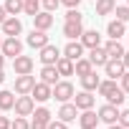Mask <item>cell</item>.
Returning <instances> with one entry per match:
<instances>
[{"instance_id": "1", "label": "cell", "mask_w": 129, "mask_h": 129, "mask_svg": "<svg viewBox=\"0 0 129 129\" xmlns=\"http://www.w3.org/2000/svg\"><path fill=\"white\" fill-rule=\"evenodd\" d=\"M74 84L71 81H56L53 86H51V99H56V101H71L74 99Z\"/></svg>"}, {"instance_id": "2", "label": "cell", "mask_w": 129, "mask_h": 129, "mask_svg": "<svg viewBox=\"0 0 129 129\" xmlns=\"http://www.w3.org/2000/svg\"><path fill=\"white\" fill-rule=\"evenodd\" d=\"M13 109H15V116H30L33 109H36V101H33L30 94H20V96H15Z\"/></svg>"}, {"instance_id": "3", "label": "cell", "mask_w": 129, "mask_h": 129, "mask_svg": "<svg viewBox=\"0 0 129 129\" xmlns=\"http://www.w3.org/2000/svg\"><path fill=\"white\" fill-rule=\"evenodd\" d=\"M0 51H3L5 58H15V56L23 53V43H20L15 36H5V38H3V46H0Z\"/></svg>"}, {"instance_id": "4", "label": "cell", "mask_w": 129, "mask_h": 129, "mask_svg": "<svg viewBox=\"0 0 129 129\" xmlns=\"http://www.w3.org/2000/svg\"><path fill=\"white\" fill-rule=\"evenodd\" d=\"M41 63L43 66H56V61L61 58V51H58V46H53V43H46L43 48H41Z\"/></svg>"}, {"instance_id": "5", "label": "cell", "mask_w": 129, "mask_h": 129, "mask_svg": "<svg viewBox=\"0 0 129 129\" xmlns=\"http://www.w3.org/2000/svg\"><path fill=\"white\" fill-rule=\"evenodd\" d=\"M0 25H3V36H15V38H18V36L23 33V23H20V18H15V15H8Z\"/></svg>"}, {"instance_id": "6", "label": "cell", "mask_w": 129, "mask_h": 129, "mask_svg": "<svg viewBox=\"0 0 129 129\" xmlns=\"http://www.w3.org/2000/svg\"><path fill=\"white\" fill-rule=\"evenodd\" d=\"M104 71H106V76H109V79H114V81H116V79L126 71V66H124V61H121V58H109V61L104 63Z\"/></svg>"}, {"instance_id": "7", "label": "cell", "mask_w": 129, "mask_h": 129, "mask_svg": "<svg viewBox=\"0 0 129 129\" xmlns=\"http://www.w3.org/2000/svg\"><path fill=\"white\" fill-rule=\"evenodd\" d=\"M13 71H15V76H20V74H30L33 71V58L30 56H15L13 58Z\"/></svg>"}, {"instance_id": "8", "label": "cell", "mask_w": 129, "mask_h": 129, "mask_svg": "<svg viewBox=\"0 0 129 129\" xmlns=\"http://www.w3.org/2000/svg\"><path fill=\"white\" fill-rule=\"evenodd\" d=\"M33 86H36V76H30V74L15 76V94H30Z\"/></svg>"}, {"instance_id": "9", "label": "cell", "mask_w": 129, "mask_h": 129, "mask_svg": "<svg viewBox=\"0 0 129 129\" xmlns=\"http://www.w3.org/2000/svg\"><path fill=\"white\" fill-rule=\"evenodd\" d=\"M96 114H99V121H104V124H114V121L119 119V106H114V104H104Z\"/></svg>"}, {"instance_id": "10", "label": "cell", "mask_w": 129, "mask_h": 129, "mask_svg": "<svg viewBox=\"0 0 129 129\" xmlns=\"http://www.w3.org/2000/svg\"><path fill=\"white\" fill-rule=\"evenodd\" d=\"M79 124H81V129H96L99 114H96L94 109H84V111L79 114Z\"/></svg>"}, {"instance_id": "11", "label": "cell", "mask_w": 129, "mask_h": 129, "mask_svg": "<svg viewBox=\"0 0 129 129\" xmlns=\"http://www.w3.org/2000/svg\"><path fill=\"white\" fill-rule=\"evenodd\" d=\"M76 116H79V109H76L74 101H63V104H61V109H58V119H61V121L69 124V121H74Z\"/></svg>"}, {"instance_id": "12", "label": "cell", "mask_w": 129, "mask_h": 129, "mask_svg": "<svg viewBox=\"0 0 129 129\" xmlns=\"http://www.w3.org/2000/svg\"><path fill=\"white\" fill-rule=\"evenodd\" d=\"M25 43H28L30 48H38V51H41V48L48 43V36H46V30H38V28H33V30H30V36L25 38Z\"/></svg>"}, {"instance_id": "13", "label": "cell", "mask_w": 129, "mask_h": 129, "mask_svg": "<svg viewBox=\"0 0 129 129\" xmlns=\"http://www.w3.org/2000/svg\"><path fill=\"white\" fill-rule=\"evenodd\" d=\"M94 96H91V91H79V94H74V104H76V109L79 111H84V109H94Z\"/></svg>"}, {"instance_id": "14", "label": "cell", "mask_w": 129, "mask_h": 129, "mask_svg": "<svg viewBox=\"0 0 129 129\" xmlns=\"http://www.w3.org/2000/svg\"><path fill=\"white\" fill-rule=\"evenodd\" d=\"M33 23H36L38 30H48V28L53 25V13H48V10H38V13L33 15Z\"/></svg>"}, {"instance_id": "15", "label": "cell", "mask_w": 129, "mask_h": 129, "mask_svg": "<svg viewBox=\"0 0 129 129\" xmlns=\"http://www.w3.org/2000/svg\"><path fill=\"white\" fill-rule=\"evenodd\" d=\"M30 96H33V101H48L51 99V86L43 84V81H36V86L30 89Z\"/></svg>"}, {"instance_id": "16", "label": "cell", "mask_w": 129, "mask_h": 129, "mask_svg": "<svg viewBox=\"0 0 129 129\" xmlns=\"http://www.w3.org/2000/svg\"><path fill=\"white\" fill-rule=\"evenodd\" d=\"M81 33H84V20L81 23H63V36H66L69 41H79L81 38Z\"/></svg>"}, {"instance_id": "17", "label": "cell", "mask_w": 129, "mask_h": 129, "mask_svg": "<svg viewBox=\"0 0 129 129\" xmlns=\"http://www.w3.org/2000/svg\"><path fill=\"white\" fill-rule=\"evenodd\" d=\"M89 61H91V66H104V63L109 61V56H106V51L101 48V46H96V48H89V56H86Z\"/></svg>"}, {"instance_id": "18", "label": "cell", "mask_w": 129, "mask_h": 129, "mask_svg": "<svg viewBox=\"0 0 129 129\" xmlns=\"http://www.w3.org/2000/svg\"><path fill=\"white\" fill-rule=\"evenodd\" d=\"M79 41H81L84 48H96V46H101V36H99V30H84Z\"/></svg>"}, {"instance_id": "19", "label": "cell", "mask_w": 129, "mask_h": 129, "mask_svg": "<svg viewBox=\"0 0 129 129\" xmlns=\"http://www.w3.org/2000/svg\"><path fill=\"white\" fill-rule=\"evenodd\" d=\"M101 48L106 51V56H109V58H121V56H124V46H121L116 38H109Z\"/></svg>"}, {"instance_id": "20", "label": "cell", "mask_w": 129, "mask_h": 129, "mask_svg": "<svg viewBox=\"0 0 129 129\" xmlns=\"http://www.w3.org/2000/svg\"><path fill=\"white\" fill-rule=\"evenodd\" d=\"M63 56L71 58V61L81 58V56H84V46H81V41H69V43H66V48H63Z\"/></svg>"}, {"instance_id": "21", "label": "cell", "mask_w": 129, "mask_h": 129, "mask_svg": "<svg viewBox=\"0 0 129 129\" xmlns=\"http://www.w3.org/2000/svg\"><path fill=\"white\" fill-rule=\"evenodd\" d=\"M99 84H101V79L96 76V71H91V74H86V76H81V89L84 91H96L99 89Z\"/></svg>"}, {"instance_id": "22", "label": "cell", "mask_w": 129, "mask_h": 129, "mask_svg": "<svg viewBox=\"0 0 129 129\" xmlns=\"http://www.w3.org/2000/svg\"><path fill=\"white\" fill-rule=\"evenodd\" d=\"M91 71H94V66H91V61H89L86 56H81V58L74 61V74H76V76H86V74H91Z\"/></svg>"}, {"instance_id": "23", "label": "cell", "mask_w": 129, "mask_h": 129, "mask_svg": "<svg viewBox=\"0 0 129 129\" xmlns=\"http://www.w3.org/2000/svg\"><path fill=\"white\" fill-rule=\"evenodd\" d=\"M56 71H58V76H74V61L66 58V56H61L56 61Z\"/></svg>"}, {"instance_id": "24", "label": "cell", "mask_w": 129, "mask_h": 129, "mask_svg": "<svg viewBox=\"0 0 129 129\" xmlns=\"http://www.w3.org/2000/svg\"><path fill=\"white\" fill-rule=\"evenodd\" d=\"M41 81L48 84V86H53V84L58 81V71H56V66H43V69H41Z\"/></svg>"}, {"instance_id": "25", "label": "cell", "mask_w": 129, "mask_h": 129, "mask_svg": "<svg viewBox=\"0 0 129 129\" xmlns=\"http://www.w3.org/2000/svg\"><path fill=\"white\" fill-rule=\"evenodd\" d=\"M106 33H109V38H116V41H119V38L126 33V28H124L121 20H111V23L106 25Z\"/></svg>"}, {"instance_id": "26", "label": "cell", "mask_w": 129, "mask_h": 129, "mask_svg": "<svg viewBox=\"0 0 129 129\" xmlns=\"http://www.w3.org/2000/svg\"><path fill=\"white\" fill-rule=\"evenodd\" d=\"M116 8V0H96V15H111Z\"/></svg>"}, {"instance_id": "27", "label": "cell", "mask_w": 129, "mask_h": 129, "mask_svg": "<svg viewBox=\"0 0 129 129\" xmlns=\"http://www.w3.org/2000/svg\"><path fill=\"white\" fill-rule=\"evenodd\" d=\"M15 104V94L13 91H0V111H10Z\"/></svg>"}, {"instance_id": "28", "label": "cell", "mask_w": 129, "mask_h": 129, "mask_svg": "<svg viewBox=\"0 0 129 129\" xmlns=\"http://www.w3.org/2000/svg\"><path fill=\"white\" fill-rule=\"evenodd\" d=\"M5 13L8 15H20L23 13V0H5Z\"/></svg>"}, {"instance_id": "29", "label": "cell", "mask_w": 129, "mask_h": 129, "mask_svg": "<svg viewBox=\"0 0 129 129\" xmlns=\"http://www.w3.org/2000/svg\"><path fill=\"white\" fill-rule=\"evenodd\" d=\"M106 104H114V106H121V104H124V91H121V86H116V89L106 96Z\"/></svg>"}, {"instance_id": "30", "label": "cell", "mask_w": 129, "mask_h": 129, "mask_svg": "<svg viewBox=\"0 0 129 129\" xmlns=\"http://www.w3.org/2000/svg\"><path fill=\"white\" fill-rule=\"evenodd\" d=\"M33 121H43V124H48L51 121V111L46 109V106H38V109H33Z\"/></svg>"}, {"instance_id": "31", "label": "cell", "mask_w": 129, "mask_h": 129, "mask_svg": "<svg viewBox=\"0 0 129 129\" xmlns=\"http://www.w3.org/2000/svg\"><path fill=\"white\" fill-rule=\"evenodd\" d=\"M114 89H116V81H114V79H106V81H101V84H99V89H96V91H99V94L106 99V96H109Z\"/></svg>"}, {"instance_id": "32", "label": "cell", "mask_w": 129, "mask_h": 129, "mask_svg": "<svg viewBox=\"0 0 129 129\" xmlns=\"http://www.w3.org/2000/svg\"><path fill=\"white\" fill-rule=\"evenodd\" d=\"M41 10V0H23V13H28L30 18Z\"/></svg>"}, {"instance_id": "33", "label": "cell", "mask_w": 129, "mask_h": 129, "mask_svg": "<svg viewBox=\"0 0 129 129\" xmlns=\"http://www.w3.org/2000/svg\"><path fill=\"white\" fill-rule=\"evenodd\" d=\"M114 15H116V20L129 23V5H116L114 8Z\"/></svg>"}, {"instance_id": "34", "label": "cell", "mask_w": 129, "mask_h": 129, "mask_svg": "<svg viewBox=\"0 0 129 129\" xmlns=\"http://www.w3.org/2000/svg\"><path fill=\"white\" fill-rule=\"evenodd\" d=\"M66 20H69V23H81V20H84V15H81V10H79V8H69Z\"/></svg>"}, {"instance_id": "35", "label": "cell", "mask_w": 129, "mask_h": 129, "mask_svg": "<svg viewBox=\"0 0 129 129\" xmlns=\"http://www.w3.org/2000/svg\"><path fill=\"white\" fill-rule=\"evenodd\" d=\"M10 129H30V124H28L25 116H15V119L10 121Z\"/></svg>"}, {"instance_id": "36", "label": "cell", "mask_w": 129, "mask_h": 129, "mask_svg": "<svg viewBox=\"0 0 129 129\" xmlns=\"http://www.w3.org/2000/svg\"><path fill=\"white\" fill-rule=\"evenodd\" d=\"M41 5H43V10H48V13H53L58 5H61V0H41Z\"/></svg>"}, {"instance_id": "37", "label": "cell", "mask_w": 129, "mask_h": 129, "mask_svg": "<svg viewBox=\"0 0 129 129\" xmlns=\"http://www.w3.org/2000/svg\"><path fill=\"white\" fill-rule=\"evenodd\" d=\"M46 129H69V124L61 121V119H51V121L46 124Z\"/></svg>"}, {"instance_id": "38", "label": "cell", "mask_w": 129, "mask_h": 129, "mask_svg": "<svg viewBox=\"0 0 129 129\" xmlns=\"http://www.w3.org/2000/svg\"><path fill=\"white\" fill-rule=\"evenodd\" d=\"M124 129H129V109H124V111H119V119H116Z\"/></svg>"}, {"instance_id": "39", "label": "cell", "mask_w": 129, "mask_h": 129, "mask_svg": "<svg viewBox=\"0 0 129 129\" xmlns=\"http://www.w3.org/2000/svg\"><path fill=\"white\" fill-rule=\"evenodd\" d=\"M119 81H121V91L129 94V71H124V74L119 76Z\"/></svg>"}, {"instance_id": "40", "label": "cell", "mask_w": 129, "mask_h": 129, "mask_svg": "<svg viewBox=\"0 0 129 129\" xmlns=\"http://www.w3.org/2000/svg\"><path fill=\"white\" fill-rule=\"evenodd\" d=\"M61 3L66 5V8H79V5H81V0H61Z\"/></svg>"}, {"instance_id": "41", "label": "cell", "mask_w": 129, "mask_h": 129, "mask_svg": "<svg viewBox=\"0 0 129 129\" xmlns=\"http://www.w3.org/2000/svg\"><path fill=\"white\" fill-rule=\"evenodd\" d=\"M0 129H10V119L8 116H0Z\"/></svg>"}, {"instance_id": "42", "label": "cell", "mask_w": 129, "mask_h": 129, "mask_svg": "<svg viewBox=\"0 0 129 129\" xmlns=\"http://www.w3.org/2000/svg\"><path fill=\"white\" fill-rule=\"evenodd\" d=\"M30 129H46L43 121H30Z\"/></svg>"}, {"instance_id": "43", "label": "cell", "mask_w": 129, "mask_h": 129, "mask_svg": "<svg viewBox=\"0 0 129 129\" xmlns=\"http://www.w3.org/2000/svg\"><path fill=\"white\" fill-rule=\"evenodd\" d=\"M121 61H124V66H126V71H129V51H124V56H121Z\"/></svg>"}, {"instance_id": "44", "label": "cell", "mask_w": 129, "mask_h": 129, "mask_svg": "<svg viewBox=\"0 0 129 129\" xmlns=\"http://www.w3.org/2000/svg\"><path fill=\"white\" fill-rule=\"evenodd\" d=\"M5 18H8V13H5V8H3V5H0V23H3Z\"/></svg>"}, {"instance_id": "45", "label": "cell", "mask_w": 129, "mask_h": 129, "mask_svg": "<svg viewBox=\"0 0 129 129\" xmlns=\"http://www.w3.org/2000/svg\"><path fill=\"white\" fill-rule=\"evenodd\" d=\"M109 129H124V126H121L119 121H114V124H109Z\"/></svg>"}, {"instance_id": "46", "label": "cell", "mask_w": 129, "mask_h": 129, "mask_svg": "<svg viewBox=\"0 0 129 129\" xmlns=\"http://www.w3.org/2000/svg\"><path fill=\"white\" fill-rule=\"evenodd\" d=\"M5 66V56H3V51H0V69Z\"/></svg>"}, {"instance_id": "47", "label": "cell", "mask_w": 129, "mask_h": 129, "mask_svg": "<svg viewBox=\"0 0 129 129\" xmlns=\"http://www.w3.org/2000/svg\"><path fill=\"white\" fill-rule=\"evenodd\" d=\"M3 81H5V71H3V69H0V84H3Z\"/></svg>"}, {"instance_id": "48", "label": "cell", "mask_w": 129, "mask_h": 129, "mask_svg": "<svg viewBox=\"0 0 129 129\" xmlns=\"http://www.w3.org/2000/svg\"><path fill=\"white\" fill-rule=\"evenodd\" d=\"M0 46H3V36H0Z\"/></svg>"}, {"instance_id": "49", "label": "cell", "mask_w": 129, "mask_h": 129, "mask_svg": "<svg viewBox=\"0 0 129 129\" xmlns=\"http://www.w3.org/2000/svg\"><path fill=\"white\" fill-rule=\"evenodd\" d=\"M126 5H129V3H126Z\"/></svg>"}]
</instances>
